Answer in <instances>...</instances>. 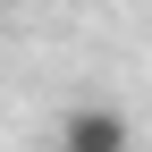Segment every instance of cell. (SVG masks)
Wrapping results in <instances>:
<instances>
[{
	"mask_svg": "<svg viewBox=\"0 0 152 152\" xmlns=\"http://www.w3.org/2000/svg\"><path fill=\"white\" fill-rule=\"evenodd\" d=\"M59 152H135V118L110 102H76L59 118Z\"/></svg>",
	"mask_w": 152,
	"mask_h": 152,
	"instance_id": "1",
	"label": "cell"
}]
</instances>
